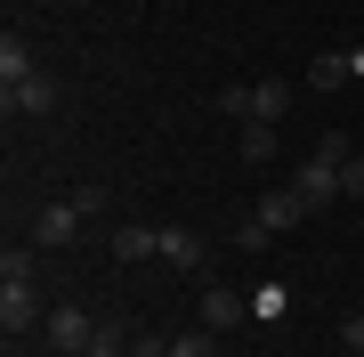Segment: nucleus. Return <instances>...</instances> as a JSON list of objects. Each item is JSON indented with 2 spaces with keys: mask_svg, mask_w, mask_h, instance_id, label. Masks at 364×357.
I'll return each instance as SVG.
<instances>
[{
  "mask_svg": "<svg viewBox=\"0 0 364 357\" xmlns=\"http://www.w3.org/2000/svg\"><path fill=\"white\" fill-rule=\"evenodd\" d=\"M340 162H348V138H340V130H324V138H316V155H308V162L291 171V187H299V195L316 203V212L348 195V187H340Z\"/></svg>",
  "mask_w": 364,
  "mask_h": 357,
  "instance_id": "obj_1",
  "label": "nucleus"
},
{
  "mask_svg": "<svg viewBox=\"0 0 364 357\" xmlns=\"http://www.w3.org/2000/svg\"><path fill=\"white\" fill-rule=\"evenodd\" d=\"M97 333H105V325L90 317V309H49V325H41V341H49L57 357H81V349L97 341Z\"/></svg>",
  "mask_w": 364,
  "mask_h": 357,
  "instance_id": "obj_2",
  "label": "nucleus"
},
{
  "mask_svg": "<svg viewBox=\"0 0 364 357\" xmlns=\"http://www.w3.org/2000/svg\"><path fill=\"white\" fill-rule=\"evenodd\" d=\"M33 325H49V309H41V284H0V333H33Z\"/></svg>",
  "mask_w": 364,
  "mask_h": 357,
  "instance_id": "obj_3",
  "label": "nucleus"
},
{
  "mask_svg": "<svg viewBox=\"0 0 364 357\" xmlns=\"http://www.w3.org/2000/svg\"><path fill=\"white\" fill-rule=\"evenodd\" d=\"M81 227H90V219H81V212H73V195H65V203H41V212H33V227H25V236H33L41 252H57V244H73V236H81Z\"/></svg>",
  "mask_w": 364,
  "mask_h": 357,
  "instance_id": "obj_4",
  "label": "nucleus"
},
{
  "mask_svg": "<svg viewBox=\"0 0 364 357\" xmlns=\"http://www.w3.org/2000/svg\"><path fill=\"white\" fill-rule=\"evenodd\" d=\"M251 212H259V219L275 227V236H284V227H299V219H316V203H308V195H299V187L284 179V187H267V195L251 203Z\"/></svg>",
  "mask_w": 364,
  "mask_h": 357,
  "instance_id": "obj_5",
  "label": "nucleus"
},
{
  "mask_svg": "<svg viewBox=\"0 0 364 357\" xmlns=\"http://www.w3.org/2000/svg\"><path fill=\"white\" fill-rule=\"evenodd\" d=\"M251 317V292H235V284H203V325L210 333H235Z\"/></svg>",
  "mask_w": 364,
  "mask_h": 357,
  "instance_id": "obj_6",
  "label": "nucleus"
},
{
  "mask_svg": "<svg viewBox=\"0 0 364 357\" xmlns=\"http://www.w3.org/2000/svg\"><path fill=\"white\" fill-rule=\"evenodd\" d=\"M154 260H170V268H186V276H195V268L210 260V244L195 236V227H162V252H154Z\"/></svg>",
  "mask_w": 364,
  "mask_h": 357,
  "instance_id": "obj_7",
  "label": "nucleus"
},
{
  "mask_svg": "<svg viewBox=\"0 0 364 357\" xmlns=\"http://www.w3.org/2000/svg\"><path fill=\"white\" fill-rule=\"evenodd\" d=\"M0 98H9V114H49L57 106V81L33 73V81H16V90H0Z\"/></svg>",
  "mask_w": 364,
  "mask_h": 357,
  "instance_id": "obj_8",
  "label": "nucleus"
},
{
  "mask_svg": "<svg viewBox=\"0 0 364 357\" xmlns=\"http://www.w3.org/2000/svg\"><path fill=\"white\" fill-rule=\"evenodd\" d=\"M284 106H291V81H284V73L251 81V122H284Z\"/></svg>",
  "mask_w": 364,
  "mask_h": 357,
  "instance_id": "obj_9",
  "label": "nucleus"
},
{
  "mask_svg": "<svg viewBox=\"0 0 364 357\" xmlns=\"http://www.w3.org/2000/svg\"><path fill=\"white\" fill-rule=\"evenodd\" d=\"M0 284H41V244H33V236L0 252Z\"/></svg>",
  "mask_w": 364,
  "mask_h": 357,
  "instance_id": "obj_10",
  "label": "nucleus"
},
{
  "mask_svg": "<svg viewBox=\"0 0 364 357\" xmlns=\"http://www.w3.org/2000/svg\"><path fill=\"white\" fill-rule=\"evenodd\" d=\"M105 252H114V260H146V252H162V227H114Z\"/></svg>",
  "mask_w": 364,
  "mask_h": 357,
  "instance_id": "obj_11",
  "label": "nucleus"
},
{
  "mask_svg": "<svg viewBox=\"0 0 364 357\" xmlns=\"http://www.w3.org/2000/svg\"><path fill=\"white\" fill-rule=\"evenodd\" d=\"M33 73H41V66H33V49L9 33V41H0V90H16V81H33Z\"/></svg>",
  "mask_w": 364,
  "mask_h": 357,
  "instance_id": "obj_12",
  "label": "nucleus"
},
{
  "mask_svg": "<svg viewBox=\"0 0 364 357\" xmlns=\"http://www.w3.org/2000/svg\"><path fill=\"white\" fill-rule=\"evenodd\" d=\"M340 81H356V66H348L340 49H324V57L308 66V90H340Z\"/></svg>",
  "mask_w": 364,
  "mask_h": 357,
  "instance_id": "obj_13",
  "label": "nucleus"
},
{
  "mask_svg": "<svg viewBox=\"0 0 364 357\" xmlns=\"http://www.w3.org/2000/svg\"><path fill=\"white\" fill-rule=\"evenodd\" d=\"M275 130L284 122H243V162H275Z\"/></svg>",
  "mask_w": 364,
  "mask_h": 357,
  "instance_id": "obj_14",
  "label": "nucleus"
},
{
  "mask_svg": "<svg viewBox=\"0 0 364 357\" xmlns=\"http://www.w3.org/2000/svg\"><path fill=\"white\" fill-rule=\"evenodd\" d=\"M284 309H291L284 284H259V292H251V317H259V325H284Z\"/></svg>",
  "mask_w": 364,
  "mask_h": 357,
  "instance_id": "obj_15",
  "label": "nucleus"
},
{
  "mask_svg": "<svg viewBox=\"0 0 364 357\" xmlns=\"http://www.w3.org/2000/svg\"><path fill=\"white\" fill-rule=\"evenodd\" d=\"M275 244V227L259 219V212H243V219H235V252H267Z\"/></svg>",
  "mask_w": 364,
  "mask_h": 357,
  "instance_id": "obj_16",
  "label": "nucleus"
},
{
  "mask_svg": "<svg viewBox=\"0 0 364 357\" xmlns=\"http://www.w3.org/2000/svg\"><path fill=\"white\" fill-rule=\"evenodd\" d=\"M170 357H219V333H210V325H195V333H178V341H170Z\"/></svg>",
  "mask_w": 364,
  "mask_h": 357,
  "instance_id": "obj_17",
  "label": "nucleus"
},
{
  "mask_svg": "<svg viewBox=\"0 0 364 357\" xmlns=\"http://www.w3.org/2000/svg\"><path fill=\"white\" fill-rule=\"evenodd\" d=\"M73 212H81V219H105V212H114V195H105V187H73Z\"/></svg>",
  "mask_w": 364,
  "mask_h": 357,
  "instance_id": "obj_18",
  "label": "nucleus"
},
{
  "mask_svg": "<svg viewBox=\"0 0 364 357\" xmlns=\"http://www.w3.org/2000/svg\"><path fill=\"white\" fill-rule=\"evenodd\" d=\"M219 114H243L251 122V81H227V90H219Z\"/></svg>",
  "mask_w": 364,
  "mask_h": 357,
  "instance_id": "obj_19",
  "label": "nucleus"
},
{
  "mask_svg": "<svg viewBox=\"0 0 364 357\" xmlns=\"http://www.w3.org/2000/svg\"><path fill=\"white\" fill-rule=\"evenodd\" d=\"M81 357H130V341H122V333H114V325H105V333H97V341H90V349H81Z\"/></svg>",
  "mask_w": 364,
  "mask_h": 357,
  "instance_id": "obj_20",
  "label": "nucleus"
},
{
  "mask_svg": "<svg viewBox=\"0 0 364 357\" xmlns=\"http://www.w3.org/2000/svg\"><path fill=\"white\" fill-rule=\"evenodd\" d=\"M340 187H348V195H364V155H348V162H340Z\"/></svg>",
  "mask_w": 364,
  "mask_h": 357,
  "instance_id": "obj_21",
  "label": "nucleus"
},
{
  "mask_svg": "<svg viewBox=\"0 0 364 357\" xmlns=\"http://www.w3.org/2000/svg\"><path fill=\"white\" fill-rule=\"evenodd\" d=\"M340 349H356V357H364V309H356L348 325H340Z\"/></svg>",
  "mask_w": 364,
  "mask_h": 357,
  "instance_id": "obj_22",
  "label": "nucleus"
},
{
  "mask_svg": "<svg viewBox=\"0 0 364 357\" xmlns=\"http://www.w3.org/2000/svg\"><path fill=\"white\" fill-rule=\"evenodd\" d=\"M348 66H356V81H364V49H348Z\"/></svg>",
  "mask_w": 364,
  "mask_h": 357,
  "instance_id": "obj_23",
  "label": "nucleus"
},
{
  "mask_svg": "<svg viewBox=\"0 0 364 357\" xmlns=\"http://www.w3.org/2000/svg\"><path fill=\"white\" fill-rule=\"evenodd\" d=\"M9 357H16V349H9Z\"/></svg>",
  "mask_w": 364,
  "mask_h": 357,
  "instance_id": "obj_24",
  "label": "nucleus"
}]
</instances>
